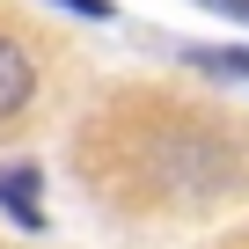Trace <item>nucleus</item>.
<instances>
[{"mask_svg": "<svg viewBox=\"0 0 249 249\" xmlns=\"http://www.w3.org/2000/svg\"><path fill=\"white\" fill-rule=\"evenodd\" d=\"M234 176H242V161L213 132H161L154 140V183L176 198H220V191H234Z\"/></svg>", "mask_w": 249, "mask_h": 249, "instance_id": "obj_1", "label": "nucleus"}, {"mask_svg": "<svg viewBox=\"0 0 249 249\" xmlns=\"http://www.w3.org/2000/svg\"><path fill=\"white\" fill-rule=\"evenodd\" d=\"M191 66H205L220 81H249V52L242 44H191Z\"/></svg>", "mask_w": 249, "mask_h": 249, "instance_id": "obj_4", "label": "nucleus"}, {"mask_svg": "<svg viewBox=\"0 0 249 249\" xmlns=\"http://www.w3.org/2000/svg\"><path fill=\"white\" fill-rule=\"evenodd\" d=\"M30 95H37V59L15 37H0V124H8L15 110H30Z\"/></svg>", "mask_w": 249, "mask_h": 249, "instance_id": "obj_2", "label": "nucleus"}, {"mask_svg": "<svg viewBox=\"0 0 249 249\" xmlns=\"http://www.w3.org/2000/svg\"><path fill=\"white\" fill-rule=\"evenodd\" d=\"M198 8H213V15H234V22H249V0H198Z\"/></svg>", "mask_w": 249, "mask_h": 249, "instance_id": "obj_6", "label": "nucleus"}, {"mask_svg": "<svg viewBox=\"0 0 249 249\" xmlns=\"http://www.w3.org/2000/svg\"><path fill=\"white\" fill-rule=\"evenodd\" d=\"M0 213H15L22 227H44V205H37V169H0Z\"/></svg>", "mask_w": 249, "mask_h": 249, "instance_id": "obj_3", "label": "nucleus"}, {"mask_svg": "<svg viewBox=\"0 0 249 249\" xmlns=\"http://www.w3.org/2000/svg\"><path fill=\"white\" fill-rule=\"evenodd\" d=\"M52 8H73V15H88V22H110V15H117L110 0H52Z\"/></svg>", "mask_w": 249, "mask_h": 249, "instance_id": "obj_5", "label": "nucleus"}]
</instances>
